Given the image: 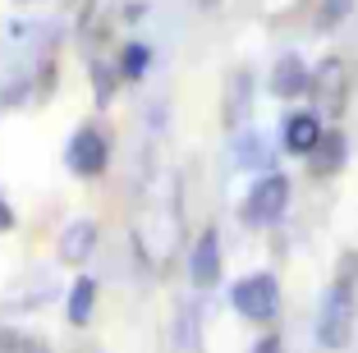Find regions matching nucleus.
Returning a JSON list of instances; mask_svg holds the SVG:
<instances>
[{
  "instance_id": "1",
  "label": "nucleus",
  "mask_w": 358,
  "mask_h": 353,
  "mask_svg": "<svg viewBox=\"0 0 358 353\" xmlns=\"http://www.w3.org/2000/svg\"><path fill=\"white\" fill-rule=\"evenodd\" d=\"M317 344L331 353L349 349L358 335V252H349L340 275L327 284L322 303H317Z\"/></svg>"
},
{
  "instance_id": "2",
  "label": "nucleus",
  "mask_w": 358,
  "mask_h": 353,
  "mask_svg": "<svg viewBox=\"0 0 358 353\" xmlns=\"http://www.w3.org/2000/svg\"><path fill=\"white\" fill-rule=\"evenodd\" d=\"M349 92H354V73H349V60L345 55H327V60L313 69V83H308V96H313V110L336 124L345 120L349 110Z\"/></svg>"
},
{
  "instance_id": "3",
  "label": "nucleus",
  "mask_w": 358,
  "mask_h": 353,
  "mask_svg": "<svg viewBox=\"0 0 358 353\" xmlns=\"http://www.w3.org/2000/svg\"><path fill=\"white\" fill-rule=\"evenodd\" d=\"M289 198H294V188H289V179H285L280 170L253 175V184H248V193H243V202H239V220L253 225V229H266L289 211Z\"/></svg>"
},
{
  "instance_id": "4",
  "label": "nucleus",
  "mask_w": 358,
  "mask_h": 353,
  "mask_svg": "<svg viewBox=\"0 0 358 353\" xmlns=\"http://www.w3.org/2000/svg\"><path fill=\"white\" fill-rule=\"evenodd\" d=\"M230 308L239 312L248 326H271L280 317V280L271 271H253V275H239L230 284Z\"/></svg>"
},
{
  "instance_id": "5",
  "label": "nucleus",
  "mask_w": 358,
  "mask_h": 353,
  "mask_svg": "<svg viewBox=\"0 0 358 353\" xmlns=\"http://www.w3.org/2000/svg\"><path fill=\"white\" fill-rule=\"evenodd\" d=\"M106 166H110V134H101L96 124L74 129L64 143V170L78 179H96L106 175Z\"/></svg>"
},
{
  "instance_id": "6",
  "label": "nucleus",
  "mask_w": 358,
  "mask_h": 353,
  "mask_svg": "<svg viewBox=\"0 0 358 353\" xmlns=\"http://www.w3.org/2000/svg\"><path fill=\"white\" fill-rule=\"evenodd\" d=\"M221 271H225V243H221V229L211 225L198 234V243L189 252V284L198 294H211L221 284Z\"/></svg>"
},
{
  "instance_id": "7",
  "label": "nucleus",
  "mask_w": 358,
  "mask_h": 353,
  "mask_svg": "<svg viewBox=\"0 0 358 353\" xmlns=\"http://www.w3.org/2000/svg\"><path fill=\"white\" fill-rule=\"evenodd\" d=\"M322 134H327V120H322L317 110H285V120H280V152L308 161V156L317 152V143H322Z\"/></svg>"
},
{
  "instance_id": "8",
  "label": "nucleus",
  "mask_w": 358,
  "mask_h": 353,
  "mask_svg": "<svg viewBox=\"0 0 358 353\" xmlns=\"http://www.w3.org/2000/svg\"><path fill=\"white\" fill-rule=\"evenodd\" d=\"M96 243H101V229H96L92 216H78L60 229V239H55V257L64 266H87L96 257Z\"/></svg>"
},
{
  "instance_id": "9",
  "label": "nucleus",
  "mask_w": 358,
  "mask_h": 353,
  "mask_svg": "<svg viewBox=\"0 0 358 353\" xmlns=\"http://www.w3.org/2000/svg\"><path fill=\"white\" fill-rule=\"evenodd\" d=\"M308 83H313V69H308V60L299 51H285L280 60L271 64V78H266L275 101H299V96H308Z\"/></svg>"
},
{
  "instance_id": "10",
  "label": "nucleus",
  "mask_w": 358,
  "mask_h": 353,
  "mask_svg": "<svg viewBox=\"0 0 358 353\" xmlns=\"http://www.w3.org/2000/svg\"><path fill=\"white\" fill-rule=\"evenodd\" d=\"M345 161H349V138H345V129L327 124V134H322L317 152L308 156V170H313L317 179H331V175H340V170H345Z\"/></svg>"
},
{
  "instance_id": "11",
  "label": "nucleus",
  "mask_w": 358,
  "mask_h": 353,
  "mask_svg": "<svg viewBox=\"0 0 358 353\" xmlns=\"http://www.w3.org/2000/svg\"><path fill=\"white\" fill-rule=\"evenodd\" d=\"M234 166L248 170V175H266L271 170V143H266V134H257V129L234 134Z\"/></svg>"
},
{
  "instance_id": "12",
  "label": "nucleus",
  "mask_w": 358,
  "mask_h": 353,
  "mask_svg": "<svg viewBox=\"0 0 358 353\" xmlns=\"http://www.w3.org/2000/svg\"><path fill=\"white\" fill-rule=\"evenodd\" d=\"M96 289H101V284H96L92 275L69 280V289H64V322L83 331V326L92 322V312H96Z\"/></svg>"
},
{
  "instance_id": "13",
  "label": "nucleus",
  "mask_w": 358,
  "mask_h": 353,
  "mask_svg": "<svg viewBox=\"0 0 358 353\" xmlns=\"http://www.w3.org/2000/svg\"><path fill=\"white\" fill-rule=\"evenodd\" d=\"M248 106H253V73H248V69H234L230 73V87H225V120H230V124H239Z\"/></svg>"
},
{
  "instance_id": "14",
  "label": "nucleus",
  "mask_w": 358,
  "mask_h": 353,
  "mask_svg": "<svg viewBox=\"0 0 358 353\" xmlns=\"http://www.w3.org/2000/svg\"><path fill=\"white\" fill-rule=\"evenodd\" d=\"M148 69H152V46L148 42H129L124 51H120V60H115L120 83H138Z\"/></svg>"
},
{
  "instance_id": "15",
  "label": "nucleus",
  "mask_w": 358,
  "mask_h": 353,
  "mask_svg": "<svg viewBox=\"0 0 358 353\" xmlns=\"http://www.w3.org/2000/svg\"><path fill=\"white\" fill-rule=\"evenodd\" d=\"M0 353H51V344L37 340V335H28V331L0 326Z\"/></svg>"
},
{
  "instance_id": "16",
  "label": "nucleus",
  "mask_w": 358,
  "mask_h": 353,
  "mask_svg": "<svg viewBox=\"0 0 358 353\" xmlns=\"http://www.w3.org/2000/svg\"><path fill=\"white\" fill-rule=\"evenodd\" d=\"M115 87H120L115 64H101V60H96V64H92V101H96V106H110Z\"/></svg>"
},
{
  "instance_id": "17",
  "label": "nucleus",
  "mask_w": 358,
  "mask_h": 353,
  "mask_svg": "<svg viewBox=\"0 0 358 353\" xmlns=\"http://www.w3.org/2000/svg\"><path fill=\"white\" fill-rule=\"evenodd\" d=\"M349 14H354V0H317V28L322 32L340 28Z\"/></svg>"
},
{
  "instance_id": "18",
  "label": "nucleus",
  "mask_w": 358,
  "mask_h": 353,
  "mask_svg": "<svg viewBox=\"0 0 358 353\" xmlns=\"http://www.w3.org/2000/svg\"><path fill=\"white\" fill-rule=\"evenodd\" d=\"M253 353H285V340L280 335H262V340L253 344Z\"/></svg>"
},
{
  "instance_id": "19",
  "label": "nucleus",
  "mask_w": 358,
  "mask_h": 353,
  "mask_svg": "<svg viewBox=\"0 0 358 353\" xmlns=\"http://www.w3.org/2000/svg\"><path fill=\"white\" fill-rule=\"evenodd\" d=\"M14 225H19V216H14V207H10V202L0 198V234H10Z\"/></svg>"
},
{
  "instance_id": "20",
  "label": "nucleus",
  "mask_w": 358,
  "mask_h": 353,
  "mask_svg": "<svg viewBox=\"0 0 358 353\" xmlns=\"http://www.w3.org/2000/svg\"><path fill=\"white\" fill-rule=\"evenodd\" d=\"M78 353H96V349H78Z\"/></svg>"
}]
</instances>
